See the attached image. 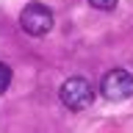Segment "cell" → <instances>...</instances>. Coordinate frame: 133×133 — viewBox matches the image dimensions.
<instances>
[{
	"instance_id": "obj_5",
	"label": "cell",
	"mask_w": 133,
	"mask_h": 133,
	"mask_svg": "<svg viewBox=\"0 0 133 133\" xmlns=\"http://www.w3.org/2000/svg\"><path fill=\"white\" fill-rule=\"evenodd\" d=\"M94 8H100V11H111V8L116 6V0H89Z\"/></svg>"
},
{
	"instance_id": "obj_3",
	"label": "cell",
	"mask_w": 133,
	"mask_h": 133,
	"mask_svg": "<svg viewBox=\"0 0 133 133\" xmlns=\"http://www.w3.org/2000/svg\"><path fill=\"white\" fill-rule=\"evenodd\" d=\"M100 91L105 94V100H114V103L128 100L133 94V72H128V69H111L103 78Z\"/></svg>"
},
{
	"instance_id": "obj_1",
	"label": "cell",
	"mask_w": 133,
	"mask_h": 133,
	"mask_svg": "<svg viewBox=\"0 0 133 133\" xmlns=\"http://www.w3.org/2000/svg\"><path fill=\"white\" fill-rule=\"evenodd\" d=\"M61 103H64L69 111H83L94 103V89L86 78H69V81L61 83Z\"/></svg>"
},
{
	"instance_id": "obj_2",
	"label": "cell",
	"mask_w": 133,
	"mask_h": 133,
	"mask_svg": "<svg viewBox=\"0 0 133 133\" xmlns=\"http://www.w3.org/2000/svg\"><path fill=\"white\" fill-rule=\"evenodd\" d=\"M19 25H22L25 33L31 36H44V33L53 31V11L42 3H31V6L22 8L19 14Z\"/></svg>"
},
{
	"instance_id": "obj_4",
	"label": "cell",
	"mask_w": 133,
	"mask_h": 133,
	"mask_svg": "<svg viewBox=\"0 0 133 133\" xmlns=\"http://www.w3.org/2000/svg\"><path fill=\"white\" fill-rule=\"evenodd\" d=\"M8 86H11V66L0 61V94H3Z\"/></svg>"
}]
</instances>
